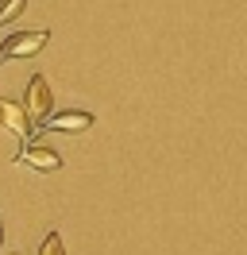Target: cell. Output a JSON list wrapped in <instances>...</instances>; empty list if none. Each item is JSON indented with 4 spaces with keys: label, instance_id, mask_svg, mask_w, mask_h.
Instances as JSON below:
<instances>
[{
    "label": "cell",
    "instance_id": "8992f818",
    "mask_svg": "<svg viewBox=\"0 0 247 255\" xmlns=\"http://www.w3.org/2000/svg\"><path fill=\"white\" fill-rule=\"evenodd\" d=\"M23 4H27V0H0V23L15 19L19 12H23Z\"/></svg>",
    "mask_w": 247,
    "mask_h": 255
},
{
    "label": "cell",
    "instance_id": "ba28073f",
    "mask_svg": "<svg viewBox=\"0 0 247 255\" xmlns=\"http://www.w3.org/2000/svg\"><path fill=\"white\" fill-rule=\"evenodd\" d=\"M0 244H4V224H0Z\"/></svg>",
    "mask_w": 247,
    "mask_h": 255
},
{
    "label": "cell",
    "instance_id": "277c9868",
    "mask_svg": "<svg viewBox=\"0 0 247 255\" xmlns=\"http://www.w3.org/2000/svg\"><path fill=\"white\" fill-rule=\"evenodd\" d=\"M19 166H31V170H58L62 166V155L58 151H54V147H43V143H27L23 147V151H19Z\"/></svg>",
    "mask_w": 247,
    "mask_h": 255
},
{
    "label": "cell",
    "instance_id": "7a4b0ae2",
    "mask_svg": "<svg viewBox=\"0 0 247 255\" xmlns=\"http://www.w3.org/2000/svg\"><path fill=\"white\" fill-rule=\"evenodd\" d=\"M46 39H50V31H15L4 39V47H0V58L4 62H15V58H31V54H39V50L46 47Z\"/></svg>",
    "mask_w": 247,
    "mask_h": 255
},
{
    "label": "cell",
    "instance_id": "52a82bcc",
    "mask_svg": "<svg viewBox=\"0 0 247 255\" xmlns=\"http://www.w3.org/2000/svg\"><path fill=\"white\" fill-rule=\"evenodd\" d=\"M39 255H66V248H62V236L58 232H46L43 248H39Z\"/></svg>",
    "mask_w": 247,
    "mask_h": 255
},
{
    "label": "cell",
    "instance_id": "3957f363",
    "mask_svg": "<svg viewBox=\"0 0 247 255\" xmlns=\"http://www.w3.org/2000/svg\"><path fill=\"white\" fill-rule=\"evenodd\" d=\"M0 124L8 128L15 139H31V131H35L27 109H23V101H8V97H0Z\"/></svg>",
    "mask_w": 247,
    "mask_h": 255
},
{
    "label": "cell",
    "instance_id": "5b68a950",
    "mask_svg": "<svg viewBox=\"0 0 247 255\" xmlns=\"http://www.w3.org/2000/svg\"><path fill=\"white\" fill-rule=\"evenodd\" d=\"M43 128H50V131H85V128H93V116H89V112H77V109L54 112Z\"/></svg>",
    "mask_w": 247,
    "mask_h": 255
},
{
    "label": "cell",
    "instance_id": "6da1fadb",
    "mask_svg": "<svg viewBox=\"0 0 247 255\" xmlns=\"http://www.w3.org/2000/svg\"><path fill=\"white\" fill-rule=\"evenodd\" d=\"M23 109H27L31 116V124L35 128H43L50 116H54V93H50V81L43 78V74H35V78L27 81V89H23Z\"/></svg>",
    "mask_w": 247,
    "mask_h": 255
}]
</instances>
